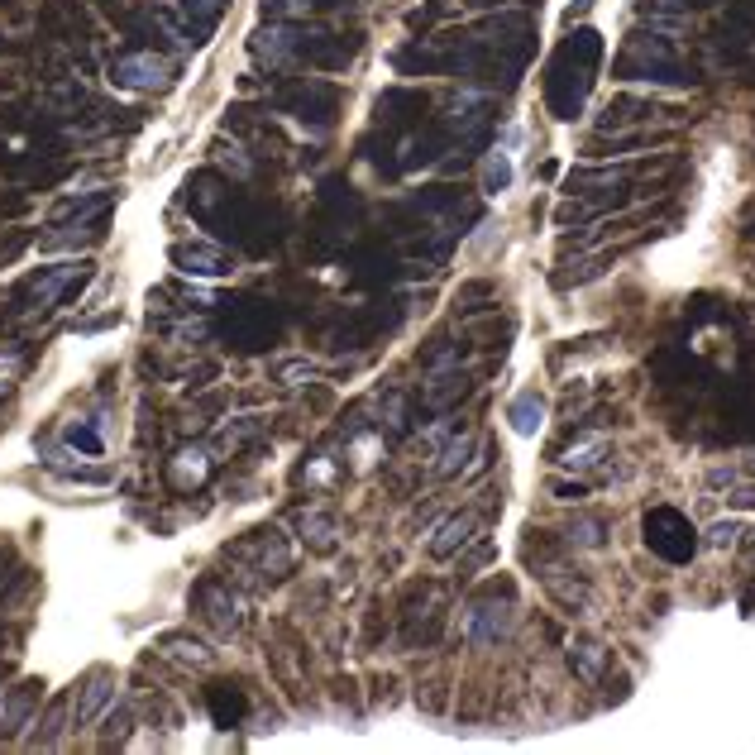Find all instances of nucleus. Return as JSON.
<instances>
[{
  "label": "nucleus",
  "mask_w": 755,
  "mask_h": 755,
  "mask_svg": "<svg viewBox=\"0 0 755 755\" xmlns=\"http://www.w3.org/2000/svg\"><path fill=\"white\" fill-rule=\"evenodd\" d=\"M168 58H158V53H125V58H115V67H110V77L120 82V87H139V91H158L168 87Z\"/></svg>",
  "instance_id": "1"
},
{
  "label": "nucleus",
  "mask_w": 755,
  "mask_h": 755,
  "mask_svg": "<svg viewBox=\"0 0 755 755\" xmlns=\"http://www.w3.org/2000/svg\"><path fill=\"white\" fill-rule=\"evenodd\" d=\"M173 263L182 268V273H196V278H225L230 268H235V259L220 249V244H173Z\"/></svg>",
  "instance_id": "2"
},
{
  "label": "nucleus",
  "mask_w": 755,
  "mask_h": 755,
  "mask_svg": "<svg viewBox=\"0 0 755 755\" xmlns=\"http://www.w3.org/2000/svg\"><path fill=\"white\" fill-rule=\"evenodd\" d=\"M196 603H201V612L211 617V622L230 636V631H239V622H244V603H239L230 588H220V583H206L201 593H196Z\"/></svg>",
  "instance_id": "3"
},
{
  "label": "nucleus",
  "mask_w": 755,
  "mask_h": 755,
  "mask_svg": "<svg viewBox=\"0 0 755 755\" xmlns=\"http://www.w3.org/2000/svg\"><path fill=\"white\" fill-rule=\"evenodd\" d=\"M474 531H478V517H474V512H459V517L440 521V526H435V536L426 540V545H431L435 560H454V555H459V550L474 540Z\"/></svg>",
  "instance_id": "4"
},
{
  "label": "nucleus",
  "mask_w": 755,
  "mask_h": 755,
  "mask_svg": "<svg viewBox=\"0 0 755 755\" xmlns=\"http://www.w3.org/2000/svg\"><path fill=\"white\" fill-rule=\"evenodd\" d=\"M512 636V612L507 607H493V603H478L469 612V641L474 646H497Z\"/></svg>",
  "instance_id": "5"
},
{
  "label": "nucleus",
  "mask_w": 755,
  "mask_h": 755,
  "mask_svg": "<svg viewBox=\"0 0 755 755\" xmlns=\"http://www.w3.org/2000/svg\"><path fill=\"white\" fill-rule=\"evenodd\" d=\"M115 703V679H110V669H96V674H87V684H82V698H77V722L82 727H91L101 712Z\"/></svg>",
  "instance_id": "6"
},
{
  "label": "nucleus",
  "mask_w": 755,
  "mask_h": 755,
  "mask_svg": "<svg viewBox=\"0 0 755 755\" xmlns=\"http://www.w3.org/2000/svg\"><path fill=\"white\" fill-rule=\"evenodd\" d=\"M603 459H607V435H583V440H574V445L560 450V469L583 474V469H593V464H603Z\"/></svg>",
  "instance_id": "7"
},
{
  "label": "nucleus",
  "mask_w": 755,
  "mask_h": 755,
  "mask_svg": "<svg viewBox=\"0 0 755 755\" xmlns=\"http://www.w3.org/2000/svg\"><path fill=\"white\" fill-rule=\"evenodd\" d=\"M569 665H574V674H579L583 684H598L607 674V650L593 646V641H579V646H569Z\"/></svg>",
  "instance_id": "8"
},
{
  "label": "nucleus",
  "mask_w": 755,
  "mask_h": 755,
  "mask_svg": "<svg viewBox=\"0 0 755 755\" xmlns=\"http://www.w3.org/2000/svg\"><path fill=\"white\" fill-rule=\"evenodd\" d=\"M507 421H512L517 435H536L540 426H545V402L531 397V392H521L517 402H512V411H507Z\"/></svg>",
  "instance_id": "9"
},
{
  "label": "nucleus",
  "mask_w": 755,
  "mask_h": 755,
  "mask_svg": "<svg viewBox=\"0 0 755 755\" xmlns=\"http://www.w3.org/2000/svg\"><path fill=\"white\" fill-rule=\"evenodd\" d=\"M297 531H302V540L316 545V550L335 545V521L325 517V512H302V517H297Z\"/></svg>",
  "instance_id": "10"
},
{
  "label": "nucleus",
  "mask_w": 755,
  "mask_h": 755,
  "mask_svg": "<svg viewBox=\"0 0 755 755\" xmlns=\"http://www.w3.org/2000/svg\"><path fill=\"white\" fill-rule=\"evenodd\" d=\"M474 454V435H459V440H450L445 450H440V464H435V474H464V459Z\"/></svg>",
  "instance_id": "11"
},
{
  "label": "nucleus",
  "mask_w": 755,
  "mask_h": 755,
  "mask_svg": "<svg viewBox=\"0 0 755 755\" xmlns=\"http://www.w3.org/2000/svg\"><path fill=\"white\" fill-rule=\"evenodd\" d=\"M225 5H230V0H182V15H187V20H192L196 29L206 34V29L220 20V10H225Z\"/></svg>",
  "instance_id": "12"
},
{
  "label": "nucleus",
  "mask_w": 755,
  "mask_h": 755,
  "mask_svg": "<svg viewBox=\"0 0 755 755\" xmlns=\"http://www.w3.org/2000/svg\"><path fill=\"white\" fill-rule=\"evenodd\" d=\"M34 698H39V693H34V684H24V689L10 698V708H5V722H0V727H5V732H20L24 712L34 708Z\"/></svg>",
  "instance_id": "13"
},
{
  "label": "nucleus",
  "mask_w": 755,
  "mask_h": 755,
  "mask_svg": "<svg viewBox=\"0 0 755 755\" xmlns=\"http://www.w3.org/2000/svg\"><path fill=\"white\" fill-rule=\"evenodd\" d=\"M507 182H512V163H507V153H493V158L483 163V187L497 196Z\"/></svg>",
  "instance_id": "14"
},
{
  "label": "nucleus",
  "mask_w": 755,
  "mask_h": 755,
  "mask_svg": "<svg viewBox=\"0 0 755 755\" xmlns=\"http://www.w3.org/2000/svg\"><path fill=\"white\" fill-rule=\"evenodd\" d=\"M603 536H607V526L603 521H574V526H569V540H574V545H583V550H593V545H603Z\"/></svg>",
  "instance_id": "15"
},
{
  "label": "nucleus",
  "mask_w": 755,
  "mask_h": 755,
  "mask_svg": "<svg viewBox=\"0 0 755 755\" xmlns=\"http://www.w3.org/2000/svg\"><path fill=\"white\" fill-rule=\"evenodd\" d=\"M211 712H216V722H239V712H244V698H239V689L211 693Z\"/></svg>",
  "instance_id": "16"
},
{
  "label": "nucleus",
  "mask_w": 755,
  "mask_h": 755,
  "mask_svg": "<svg viewBox=\"0 0 755 755\" xmlns=\"http://www.w3.org/2000/svg\"><path fill=\"white\" fill-rule=\"evenodd\" d=\"M168 650H173L177 660H187V665H211V650L206 646H196V641H168Z\"/></svg>",
  "instance_id": "17"
},
{
  "label": "nucleus",
  "mask_w": 755,
  "mask_h": 755,
  "mask_svg": "<svg viewBox=\"0 0 755 755\" xmlns=\"http://www.w3.org/2000/svg\"><path fill=\"white\" fill-rule=\"evenodd\" d=\"M736 545V521H712L708 526V550H732Z\"/></svg>",
  "instance_id": "18"
},
{
  "label": "nucleus",
  "mask_w": 755,
  "mask_h": 755,
  "mask_svg": "<svg viewBox=\"0 0 755 755\" xmlns=\"http://www.w3.org/2000/svg\"><path fill=\"white\" fill-rule=\"evenodd\" d=\"M727 507H732V512H751L755 507V483H732V488H727Z\"/></svg>",
  "instance_id": "19"
},
{
  "label": "nucleus",
  "mask_w": 755,
  "mask_h": 755,
  "mask_svg": "<svg viewBox=\"0 0 755 755\" xmlns=\"http://www.w3.org/2000/svg\"><path fill=\"white\" fill-rule=\"evenodd\" d=\"M67 445H77V450H87V454H101L106 445H101V435L87 431V426H77V431H67Z\"/></svg>",
  "instance_id": "20"
},
{
  "label": "nucleus",
  "mask_w": 755,
  "mask_h": 755,
  "mask_svg": "<svg viewBox=\"0 0 755 755\" xmlns=\"http://www.w3.org/2000/svg\"><path fill=\"white\" fill-rule=\"evenodd\" d=\"M751 464H755V459H751Z\"/></svg>",
  "instance_id": "21"
}]
</instances>
